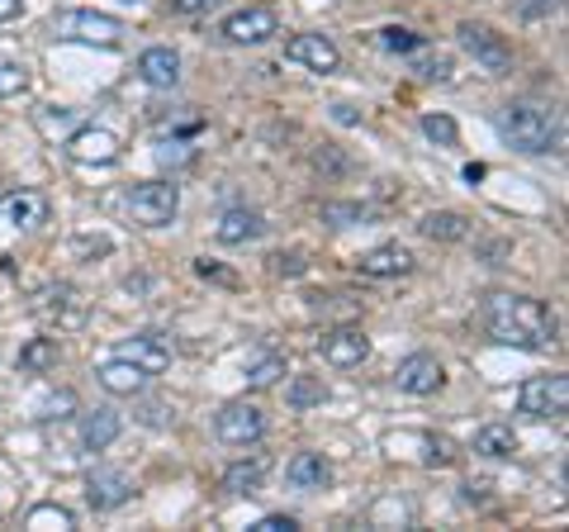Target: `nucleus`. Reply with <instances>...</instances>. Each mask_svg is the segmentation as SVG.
I'll list each match as a JSON object with an SVG mask.
<instances>
[{"instance_id":"obj_27","label":"nucleus","mask_w":569,"mask_h":532,"mask_svg":"<svg viewBox=\"0 0 569 532\" xmlns=\"http://www.w3.org/2000/svg\"><path fill=\"white\" fill-rule=\"evenodd\" d=\"M280 376H290V366H284L280 352H266L261 362L247 366V385L252 390H271V385H280Z\"/></svg>"},{"instance_id":"obj_41","label":"nucleus","mask_w":569,"mask_h":532,"mask_svg":"<svg viewBox=\"0 0 569 532\" xmlns=\"http://www.w3.org/2000/svg\"><path fill=\"white\" fill-rule=\"evenodd\" d=\"M194 272H200V276H209V280H223V286H233V280H238L233 272H223V266H213L209 257H204V262H194Z\"/></svg>"},{"instance_id":"obj_9","label":"nucleus","mask_w":569,"mask_h":532,"mask_svg":"<svg viewBox=\"0 0 569 532\" xmlns=\"http://www.w3.org/2000/svg\"><path fill=\"white\" fill-rule=\"evenodd\" d=\"M569 404V381L565 376H531L518 390V410L527 418H556Z\"/></svg>"},{"instance_id":"obj_17","label":"nucleus","mask_w":569,"mask_h":532,"mask_svg":"<svg viewBox=\"0 0 569 532\" xmlns=\"http://www.w3.org/2000/svg\"><path fill=\"white\" fill-rule=\"evenodd\" d=\"M119 433H123V418H119V410H110V404H100V410H86L81 414V447L86 452L114 447Z\"/></svg>"},{"instance_id":"obj_37","label":"nucleus","mask_w":569,"mask_h":532,"mask_svg":"<svg viewBox=\"0 0 569 532\" xmlns=\"http://www.w3.org/2000/svg\"><path fill=\"white\" fill-rule=\"evenodd\" d=\"M456 461V447L447 437H427V466H451Z\"/></svg>"},{"instance_id":"obj_38","label":"nucleus","mask_w":569,"mask_h":532,"mask_svg":"<svg viewBox=\"0 0 569 532\" xmlns=\"http://www.w3.org/2000/svg\"><path fill=\"white\" fill-rule=\"evenodd\" d=\"M271 266H276V276H299V272H305V257H299V253H276Z\"/></svg>"},{"instance_id":"obj_14","label":"nucleus","mask_w":569,"mask_h":532,"mask_svg":"<svg viewBox=\"0 0 569 532\" xmlns=\"http://www.w3.org/2000/svg\"><path fill=\"white\" fill-rule=\"evenodd\" d=\"M119 357L133 362L138 371H148V376H162V371L171 366V347H167L162 333H138V338L119 343Z\"/></svg>"},{"instance_id":"obj_42","label":"nucleus","mask_w":569,"mask_h":532,"mask_svg":"<svg viewBox=\"0 0 569 532\" xmlns=\"http://www.w3.org/2000/svg\"><path fill=\"white\" fill-rule=\"evenodd\" d=\"M313 167H318V171H323V167H328V171H347V157H337V152H313Z\"/></svg>"},{"instance_id":"obj_4","label":"nucleus","mask_w":569,"mask_h":532,"mask_svg":"<svg viewBox=\"0 0 569 532\" xmlns=\"http://www.w3.org/2000/svg\"><path fill=\"white\" fill-rule=\"evenodd\" d=\"M176 209H181V190L171 181H138L129 186V215L133 224L142 228H162L176 219Z\"/></svg>"},{"instance_id":"obj_28","label":"nucleus","mask_w":569,"mask_h":532,"mask_svg":"<svg viewBox=\"0 0 569 532\" xmlns=\"http://www.w3.org/2000/svg\"><path fill=\"white\" fill-rule=\"evenodd\" d=\"M24 528H33V532H52V528L67 532V528H77V519H71V509H62V504H33Z\"/></svg>"},{"instance_id":"obj_3","label":"nucleus","mask_w":569,"mask_h":532,"mask_svg":"<svg viewBox=\"0 0 569 532\" xmlns=\"http://www.w3.org/2000/svg\"><path fill=\"white\" fill-rule=\"evenodd\" d=\"M52 33L67 43H86V48H119L123 24L104 10H86V6H67L52 14Z\"/></svg>"},{"instance_id":"obj_33","label":"nucleus","mask_w":569,"mask_h":532,"mask_svg":"<svg viewBox=\"0 0 569 532\" xmlns=\"http://www.w3.org/2000/svg\"><path fill=\"white\" fill-rule=\"evenodd\" d=\"M380 48H389V52H422V33L389 24V29H380Z\"/></svg>"},{"instance_id":"obj_13","label":"nucleus","mask_w":569,"mask_h":532,"mask_svg":"<svg viewBox=\"0 0 569 532\" xmlns=\"http://www.w3.org/2000/svg\"><path fill=\"white\" fill-rule=\"evenodd\" d=\"M395 381H399L403 395L427 400V395H437V390L447 385V371H441V362H437V357H427V352H413V357H403V362H399Z\"/></svg>"},{"instance_id":"obj_18","label":"nucleus","mask_w":569,"mask_h":532,"mask_svg":"<svg viewBox=\"0 0 569 532\" xmlns=\"http://www.w3.org/2000/svg\"><path fill=\"white\" fill-rule=\"evenodd\" d=\"M356 266H361V276H370V280H389V276H408V272H413V253L399 247V243H380V247H370V253Z\"/></svg>"},{"instance_id":"obj_11","label":"nucleus","mask_w":569,"mask_h":532,"mask_svg":"<svg viewBox=\"0 0 569 532\" xmlns=\"http://www.w3.org/2000/svg\"><path fill=\"white\" fill-rule=\"evenodd\" d=\"M86 500H91L96 513H110V509H123L133 500V481H129V471H119V466H96L91 471V481H86Z\"/></svg>"},{"instance_id":"obj_47","label":"nucleus","mask_w":569,"mask_h":532,"mask_svg":"<svg viewBox=\"0 0 569 532\" xmlns=\"http://www.w3.org/2000/svg\"><path fill=\"white\" fill-rule=\"evenodd\" d=\"M123 6H142V0H123Z\"/></svg>"},{"instance_id":"obj_8","label":"nucleus","mask_w":569,"mask_h":532,"mask_svg":"<svg viewBox=\"0 0 569 532\" xmlns=\"http://www.w3.org/2000/svg\"><path fill=\"white\" fill-rule=\"evenodd\" d=\"M456 33H460V48H466L485 72H493V77L512 72V48H508L503 33H493L489 24H460Z\"/></svg>"},{"instance_id":"obj_23","label":"nucleus","mask_w":569,"mask_h":532,"mask_svg":"<svg viewBox=\"0 0 569 532\" xmlns=\"http://www.w3.org/2000/svg\"><path fill=\"white\" fill-rule=\"evenodd\" d=\"M96 381L110 390V395H142V385H148V371H138L133 362L114 357V362H104V366L96 371Z\"/></svg>"},{"instance_id":"obj_2","label":"nucleus","mask_w":569,"mask_h":532,"mask_svg":"<svg viewBox=\"0 0 569 532\" xmlns=\"http://www.w3.org/2000/svg\"><path fill=\"white\" fill-rule=\"evenodd\" d=\"M498 134H503L518 152H531V157L560 148V119H556V110H546L537 100L503 105V110H498Z\"/></svg>"},{"instance_id":"obj_45","label":"nucleus","mask_w":569,"mask_h":532,"mask_svg":"<svg viewBox=\"0 0 569 532\" xmlns=\"http://www.w3.org/2000/svg\"><path fill=\"white\" fill-rule=\"evenodd\" d=\"M332 119H337V124H356V119H361V115H356V110H351V105H332Z\"/></svg>"},{"instance_id":"obj_16","label":"nucleus","mask_w":569,"mask_h":532,"mask_svg":"<svg viewBox=\"0 0 569 532\" xmlns=\"http://www.w3.org/2000/svg\"><path fill=\"white\" fill-rule=\"evenodd\" d=\"M370 357V338L361 328H337L323 338V362L337 366V371H351V366H361Z\"/></svg>"},{"instance_id":"obj_6","label":"nucleus","mask_w":569,"mask_h":532,"mask_svg":"<svg viewBox=\"0 0 569 532\" xmlns=\"http://www.w3.org/2000/svg\"><path fill=\"white\" fill-rule=\"evenodd\" d=\"M213 428H219V442H228V447H257L266 437V410L252 400H233L219 410Z\"/></svg>"},{"instance_id":"obj_22","label":"nucleus","mask_w":569,"mask_h":532,"mask_svg":"<svg viewBox=\"0 0 569 532\" xmlns=\"http://www.w3.org/2000/svg\"><path fill=\"white\" fill-rule=\"evenodd\" d=\"M266 471H271V456H261V452H252V456H242V461H233V466L223 471V490L228 494H252V490H261V481H266Z\"/></svg>"},{"instance_id":"obj_10","label":"nucleus","mask_w":569,"mask_h":532,"mask_svg":"<svg viewBox=\"0 0 569 532\" xmlns=\"http://www.w3.org/2000/svg\"><path fill=\"white\" fill-rule=\"evenodd\" d=\"M271 33H280V20L271 10H261V6H247V10H233L228 20L219 24V39L223 43H233V48H257L266 43Z\"/></svg>"},{"instance_id":"obj_34","label":"nucleus","mask_w":569,"mask_h":532,"mask_svg":"<svg viewBox=\"0 0 569 532\" xmlns=\"http://www.w3.org/2000/svg\"><path fill=\"white\" fill-rule=\"evenodd\" d=\"M366 219H370L366 205H323V224L347 228V224H366Z\"/></svg>"},{"instance_id":"obj_21","label":"nucleus","mask_w":569,"mask_h":532,"mask_svg":"<svg viewBox=\"0 0 569 532\" xmlns=\"http://www.w3.org/2000/svg\"><path fill=\"white\" fill-rule=\"evenodd\" d=\"M261 228H266V224H261L257 209L233 205V209H223V215H219V224H213V238L228 243V247H242V243L261 238Z\"/></svg>"},{"instance_id":"obj_36","label":"nucleus","mask_w":569,"mask_h":532,"mask_svg":"<svg viewBox=\"0 0 569 532\" xmlns=\"http://www.w3.org/2000/svg\"><path fill=\"white\" fill-rule=\"evenodd\" d=\"M223 0H171L176 14H186V20H204V14H213Z\"/></svg>"},{"instance_id":"obj_40","label":"nucleus","mask_w":569,"mask_h":532,"mask_svg":"<svg viewBox=\"0 0 569 532\" xmlns=\"http://www.w3.org/2000/svg\"><path fill=\"white\" fill-rule=\"evenodd\" d=\"M518 10L527 14V20H541V14H556L560 10V0H522Z\"/></svg>"},{"instance_id":"obj_35","label":"nucleus","mask_w":569,"mask_h":532,"mask_svg":"<svg viewBox=\"0 0 569 532\" xmlns=\"http://www.w3.org/2000/svg\"><path fill=\"white\" fill-rule=\"evenodd\" d=\"M413 72H418L422 81H451V58H441V52H437V58H422Z\"/></svg>"},{"instance_id":"obj_5","label":"nucleus","mask_w":569,"mask_h":532,"mask_svg":"<svg viewBox=\"0 0 569 532\" xmlns=\"http://www.w3.org/2000/svg\"><path fill=\"white\" fill-rule=\"evenodd\" d=\"M119 134L114 129H100V124H77V129L67 134V157L77 167H114L119 162Z\"/></svg>"},{"instance_id":"obj_44","label":"nucleus","mask_w":569,"mask_h":532,"mask_svg":"<svg viewBox=\"0 0 569 532\" xmlns=\"http://www.w3.org/2000/svg\"><path fill=\"white\" fill-rule=\"evenodd\" d=\"M81 253H110V238H81Z\"/></svg>"},{"instance_id":"obj_30","label":"nucleus","mask_w":569,"mask_h":532,"mask_svg":"<svg viewBox=\"0 0 569 532\" xmlns=\"http://www.w3.org/2000/svg\"><path fill=\"white\" fill-rule=\"evenodd\" d=\"M29 91V67L14 58H0V100H14Z\"/></svg>"},{"instance_id":"obj_43","label":"nucleus","mask_w":569,"mask_h":532,"mask_svg":"<svg viewBox=\"0 0 569 532\" xmlns=\"http://www.w3.org/2000/svg\"><path fill=\"white\" fill-rule=\"evenodd\" d=\"M24 14V0H0V24L6 20H20Z\"/></svg>"},{"instance_id":"obj_19","label":"nucleus","mask_w":569,"mask_h":532,"mask_svg":"<svg viewBox=\"0 0 569 532\" xmlns=\"http://www.w3.org/2000/svg\"><path fill=\"white\" fill-rule=\"evenodd\" d=\"M284 481H290L295 490H328L332 485V466H328V456L323 452H295L290 456V466H284Z\"/></svg>"},{"instance_id":"obj_12","label":"nucleus","mask_w":569,"mask_h":532,"mask_svg":"<svg viewBox=\"0 0 569 532\" xmlns=\"http://www.w3.org/2000/svg\"><path fill=\"white\" fill-rule=\"evenodd\" d=\"M284 58L309 67V72H337L342 67V52H337V43L328 39V33H295L290 43H284Z\"/></svg>"},{"instance_id":"obj_29","label":"nucleus","mask_w":569,"mask_h":532,"mask_svg":"<svg viewBox=\"0 0 569 532\" xmlns=\"http://www.w3.org/2000/svg\"><path fill=\"white\" fill-rule=\"evenodd\" d=\"M20 366L24 371H52V366H58V338H33V343H24Z\"/></svg>"},{"instance_id":"obj_26","label":"nucleus","mask_w":569,"mask_h":532,"mask_svg":"<svg viewBox=\"0 0 569 532\" xmlns=\"http://www.w3.org/2000/svg\"><path fill=\"white\" fill-rule=\"evenodd\" d=\"M328 400V385H323V376H295L290 381V390H284V404H290V410H313V404H323Z\"/></svg>"},{"instance_id":"obj_1","label":"nucleus","mask_w":569,"mask_h":532,"mask_svg":"<svg viewBox=\"0 0 569 532\" xmlns=\"http://www.w3.org/2000/svg\"><path fill=\"white\" fill-rule=\"evenodd\" d=\"M485 328H489V338L503 343V347L550 352V343H556V314L531 295H489L485 299Z\"/></svg>"},{"instance_id":"obj_32","label":"nucleus","mask_w":569,"mask_h":532,"mask_svg":"<svg viewBox=\"0 0 569 532\" xmlns=\"http://www.w3.org/2000/svg\"><path fill=\"white\" fill-rule=\"evenodd\" d=\"M422 134L432 138L437 148H456L460 144V129H456L451 115H422Z\"/></svg>"},{"instance_id":"obj_15","label":"nucleus","mask_w":569,"mask_h":532,"mask_svg":"<svg viewBox=\"0 0 569 532\" xmlns=\"http://www.w3.org/2000/svg\"><path fill=\"white\" fill-rule=\"evenodd\" d=\"M0 219L14 224V228L48 224V195L43 190H6L0 195Z\"/></svg>"},{"instance_id":"obj_39","label":"nucleus","mask_w":569,"mask_h":532,"mask_svg":"<svg viewBox=\"0 0 569 532\" xmlns=\"http://www.w3.org/2000/svg\"><path fill=\"white\" fill-rule=\"evenodd\" d=\"M299 523L290 519V513H266V519L257 523V532H295Z\"/></svg>"},{"instance_id":"obj_20","label":"nucleus","mask_w":569,"mask_h":532,"mask_svg":"<svg viewBox=\"0 0 569 532\" xmlns=\"http://www.w3.org/2000/svg\"><path fill=\"white\" fill-rule=\"evenodd\" d=\"M138 77L148 81L152 91H171V86L181 81V58H176L171 48L157 43V48H148V52L138 58Z\"/></svg>"},{"instance_id":"obj_25","label":"nucleus","mask_w":569,"mask_h":532,"mask_svg":"<svg viewBox=\"0 0 569 532\" xmlns=\"http://www.w3.org/2000/svg\"><path fill=\"white\" fill-rule=\"evenodd\" d=\"M475 452L503 461V456L518 452V437H512V428H503V423H485V428L475 433Z\"/></svg>"},{"instance_id":"obj_46","label":"nucleus","mask_w":569,"mask_h":532,"mask_svg":"<svg viewBox=\"0 0 569 532\" xmlns=\"http://www.w3.org/2000/svg\"><path fill=\"white\" fill-rule=\"evenodd\" d=\"M142 423H167V410L162 404H148V410H142Z\"/></svg>"},{"instance_id":"obj_31","label":"nucleus","mask_w":569,"mask_h":532,"mask_svg":"<svg viewBox=\"0 0 569 532\" xmlns=\"http://www.w3.org/2000/svg\"><path fill=\"white\" fill-rule=\"evenodd\" d=\"M77 129V110H67V105H43L39 110V134L58 138V134H71Z\"/></svg>"},{"instance_id":"obj_7","label":"nucleus","mask_w":569,"mask_h":532,"mask_svg":"<svg viewBox=\"0 0 569 532\" xmlns=\"http://www.w3.org/2000/svg\"><path fill=\"white\" fill-rule=\"evenodd\" d=\"M33 314L43 318V324L52 328H81L86 324V299L77 286H67V280H58V286H43L39 295H33Z\"/></svg>"},{"instance_id":"obj_24","label":"nucleus","mask_w":569,"mask_h":532,"mask_svg":"<svg viewBox=\"0 0 569 532\" xmlns=\"http://www.w3.org/2000/svg\"><path fill=\"white\" fill-rule=\"evenodd\" d=\"M422 238H432V243H460V238H470V219L460 215V209H432L422 224Z\"/></svg>"}]
</instances>
